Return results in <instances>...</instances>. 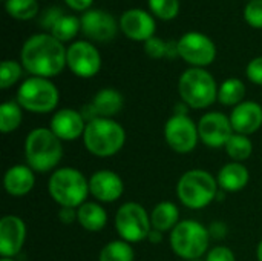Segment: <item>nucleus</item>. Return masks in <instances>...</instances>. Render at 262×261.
<instances>
[{
  "label": "nucleus",
  "instance_id": "nucleus-45",
  "mask_svg": "<svg viewBox=\"0 0 262 261\" xmlns=\"http://www.w3.org/2000/svg\"><path fill=\"white\" fill-rule=\"evenodd\" d=\"M190 261H201V260H190Z\"/></svg>",
  "mask_w": 262,
  "mask_h": 261
},
{
  "label": "nucleus",
  "instance_id": "nucleus-35",
  "mask_svg": "<svg viewBox=\"0 0 262 261\" xmlns=\"http://www.w3.org/2000/svg\"><path fill=\"white\" fill-rule=\"evenodd\" d=\"M204 261H236V257L227 246H215L206 254Z\"/></svg>",
  "mask_w": 262,
  "mask_h": 261
},
{
  "label": "nucleus",
  "instance_id": "nucleus-36",
  "mask_svg": "<svg viewBox=\"0 0 262 261\" xmlns=\"http://www.w3.org/2000/svg\"><path fill=\"white\" fill-rule=\"evenodd\" d=\"M247 77L250 82H253L255 85L262 86V57L253 58L249 65H247Z\"/></svg>",
  "mask_w": 262,
  "mask_h": 261
},
{
  "label": "nucleus",
  "instance_id": "nucleus-2",
  "mask_svg": "<svg viewBox=\"0 0 262 261\" xmlns=\"http://www.w3.org/2000/svg\"><path fill=\"white\" fill-rule=\"evenodd\" d=\"M25 158L34 172L54 171L63 158V142L49 128H35L25 140Z\"/></svg>",
  "mask_w": 262,
  "mask_h": 261
},
{
  "label": "nucleus",
  "instance_id": "nucleus-24",
  "mask_svg": "<svg viewBox=\"0 0 262 261\" xmlns=\"http://www.w3.org/2000/svg\"><path fill=\"white\" fill-rule=\"evenodd\" d=\"M92 105L95 106L100 117L112 118L123 109L124 98L117 89L104 88V89H101V91H98L95 94V97L92 100Z\"/></svg>",
  "mask_w": 262,
  "mask_h": 261
},
{
  "label": "nucleus",
  "instance_id": "nucleus-18",
  "mask_svg": "<svg viewBox=\"0 0 262 261\" xmlns=\"http://www.w3.org/2000/svg\"><path fill=\"white\" fill-rule=\"evenodd\" d=\"M230 117L232 128L236 134L252 135L262 126V106L256 102L244 100L233 108Z\"/></svg>",
  "mask_w": 262,
  "mask_h": 261
},
{
  "label": "nucleus",
  "instance_id": "nucleus-41",
  "mask_svg": "<svg viewBox=\"0 0 262 261\" xmlns=\"http://www.w3.org/2000/svg\"><path fill=\"white\" fill-rule=\"evenodd\" d=\"M72 9H77V11H84L88 9L91 5H92V0H64Z\"/></svg>",
  "mask_w": 262,
  "mask_h": 261
},
{
  "label": "nucleus",
  "instance_id": "nucleus-21",
  "mask_svg": "<svg viewBox=\"0 0 262 261\" xmlns=\"http://www.w3.org/2000/svg\"><path fill=\"white\" fill-rule=\"evenodd\" d=\"M250 180V172L244 163L229 162L226 163L216 175V182L220 189L224 192H239L243 191Z\"/></svg>",
  "mask_w": 262,
  "mask_h": 261
},
{
  "label": "nucleus",
  "instance_id": "nucleus-15",
  "mask_svg": "<svg viewBox=\"0 0 262 261\" xmlns=\"http://www.w3.org/2000/svg\"><path fill=\"white\" fill-rule=\"evenodd\" d=\"M26 242V225L17 215H5L0 220V255L14 258Z\"/></svg>",
  "mask_w": 262,
  "mask_h": 261
},
{
  "label": "nucleus",
  "instance_id": "nucleus-11",
  "mask_svg": "<svg viewBox=\"0 0 262 261\" xmlns=\"http://www.w3.org/2000/svg\"><path fill=\"white\" fill-rule=\"evenodd\" d=\"M180 57L190 63L193 68L210 65L216 57L213 42L201 32H187L178 40Z\"/></svg>",
  "mask_w": 262,
  "mask_h": 261
},
{
  "label": "nucleus",
  "instance_id": "nucleus-33",
  "mask_svg": "<svg viewBox=\"0 0 262 261\" xmlns=\"http://www.w3.org/2000/svg\"><path fill=\"white\" fill-rule=\"evenodd\" d=\"M149 6L154 11L155 15H158L163 20H172L177 17L180 9L178 0H149Z\"/></svg>",
  "mask_w": 262,
  "mask_h": 261
},
{
  "label": "nucleus",
  "instance_id": "nucleus-32",
  "mask_svg": "<svg viewBox=\"0 0 262 261\" xmlns=\"http://www.w3.org/2000/svg\"><path fill=\"white\" fill-rule=\"evenodd\" d=\"M21 77V66L14 60H5L0 65V88L8 89Z\"/></svg>",
  "mask_w": 262,
  "mask_h": 261
},
{
  "label": "nucleus",
  "instance_id": "nucleus-40",
  "mask_svg": "<svg viewBox=\"0 0 262 261\" xmlns=\"http://www.w3.org/2000/svg\"><path fill=\"white\" fill-rule=\"evenodd\" d=\"M80 112H81L83 118L86 120V123H91V122H94V120L100 118V115H98V112H97L95 106L92 105V102H91V103H88V105H84V106L80 109Z\"/></svg>",
  "mask_w": 262,
  "mask_h": 261
},
{
  "label": "nucleus",
  "instance_id": "nucleus-43",
  "mask_svg": "<svg viewBox=\"0 0 262 261\" xmlns=\"http://www.w3.org/2000/svg\"><path fill=\"white\" fill-rule=\"evenodd\" d=\"M256 258H258V261H262V238L258 248H256Z\"/></svg>",
  "mask_w": 262,
  "mask_h": 261
},
{
  "label": "nucleus",
  "instance_id": "nucleus-20",
  "mask_svg": "<svg viewBox=\"0 0 262 261\" xmlns=\"http://www.w3.org/2000/svg\"><path fill=\"white\" fill-rule=\"evenodd\" d=\"M35 186V172L28 165L11 166L3 177V188L11 197L28 195Z\"/></svg>",
  "mask_w": 262,
  "mask_h": 261
},
{
  "label": "nucleus",
  "instance_id": "nucleus-13",
  "mask_svg": "<svg viewBox=\"0 0 262 261\" xmlns=\"http://www.w3.org/2000/svg\"><path fill=\"white\" fill-rule=\"evenodd\" d=\"M66 62L69 69L83 78L94 77L101 68V57L98 49L88 42H75L69 46Z\"/></svg>",
  "mask_w": 262,
  "mask_h": 261
},
{
  "label": "nucleus",
  "instance_id": "nucleus-5",
  "mask_svg": "<svg viewBox=\"0 0 262 261\" xmlns=\"http://www.w3.org/2000/svg\"><path fill=\"white\" fill-rule=\"evenodd\" d=\"M220 186L216 177L204 169L186 171L177 183V195L189 209H204L216 200Z\"/></svg>",
  "mask_w": 262,
  "mask_h": 261
},
{
  "label": "nucleus",
  "instance_id": "nucleus-28",
  "mask_svg": "<svg viewBox=\"0 0 262 261\" xmlns=\"http://www.w3.org/2000/svg\"><path fill=\"white\" fill-rule=\"evenodd\" d=\"M227 155L232 158V162H246L250 158L252 152H253V143L249 138V135H243V134H233L229 142L224 146Z\"/></svg>",
  "mask_w": 262,
  "mask_h": 261
},
{
  "label": "nucleus",
  "instance_id": "nucleus-39",
  "mask_svg": "<svg viewBox=\"0 0 262 261\" xmlns=\"http://www.w3.org/2000/svg\"><path fill=\"white\" fill-rule=\"evenodd\" d=\"M57 217L63 225H72L74 222H77V209H74V208H60Z\"/></svg>",
  "mask_w": 262,
  "mask_h": 261
},
{
  "label": "nucleus",
  "instance_id": "nucleus-14",
  "mask_svg": "<svg viewBox=\"0 0 262 261\" xmlns=\"http://www.w3.org/2000/svg\"><path fill=\"white\" fill-rule=\"evenodd\" d=\"M89 192L98 203H114L121 198L124 182L117 172L100 169L89 177Z\"/></svg>",
  "mask_w": 262,
  "mask_h": 261
},
{
  "label": "nucleus",
  "instance_id": "nucleus-22",
  "mask_svg": "<svg viewBox=\"0 0 262 261\" xmlns=\"http://www.w3.org/2000/svg\"><path fill=\"white\" fill-rule=\"evenodd\" d=\"M77 223L89 232H100L107 225V212L98 202H86L77 209Z\"/></svg>",
  "mask_w": 262,
  "mask_h": 261
},
{
  "label": "nucleus",
  "instance_id": "nucleus-17",
  "mask_svg": "<svg viewBox=\"0 0 262 261\" xmlns=\"http://www.w3.org/2000/svg\"><path fill=\"white\" fill-rule=\"evenodd\" d=\"M81 31L86 37L97 42H109L117 34L115 18L100 9L86 11L81 17Z\"/></svg>",
  "mask_w": 262,
  "mask_h": 261
},
{
  "label": "nucleus",
  "instance_id": "nucleus-9",
  "mask_svg": "<svg viewBox=\"0 0 262 261\" xmlns=\"http://www.w3.org/2000/svg\"><path fill=\"white\" fill-rule=\"evenodd\" d=\"M115 229L121 240L130 245L141 243L147 240L152 231L150 214L140 203H123L115 214Z\"/></svg>",
  "mask_w": 262,
  "mask_h": 261
},
{
  "label": "nucleus",
  "instance_id": "nucleus-7",
  "mask_svg": "<svg viewBox=\"0 0 262 261\" xmlns=\"http://www.w3.org/2000/svg\"><path fill=\"white\" fill-rule=\"evenodd\" d=\"M172 251L183 260H200L209 252V228L196 220H181L169 237Z\"/></svg>",
  "mask_w": 262,
  "mask_h": 261
},
{
  "label": "nucleus",
  "instance_id": "nucleus-10",
  "mask_svg": "<svg viewBox=\"0 0 262 261\" xmlns=\"http://www.w3.org/2000/svg\"><path fill=\"white\" fill-rule=\"evenodd\" d=\"M164 138L173 152L190 154L200 142L198 125L189 115L173 114L164 125Z\"/></svg>",
  "mask_w": 262,
  "mask_h": 261
},
{
  "label": "nucleus",
  "instance_id": "nucleus-25",
  "mask_svg": "<svg viewBox=\"0 0 262 261\" xmlns=\"http://www.w3.org/2000/svg\"><path fill=\"white\" fill-rule=\"evenodd\" d=\"M246 85L239 78H227L218 88V102L224 106H238L244 102Z\"/></svg>",
  "mask_w": 262,
  "mask_h": 261
},
{
  "label": "nucleus",
  "instance_id": "nucleus-27",
  "mask_svg": "<svg viewBox=\"0 0 262 261\" xmlns=\"http://www.w3.org/2000/svg\"><path fill=\"white\" fill-rule=\"evenodd\" d=\"M21 106L17 102H5L0 105V131L3 134L14 132L23 120Z\"/></svg>",
  "mask_w": 262,
  "mask_h": 261
},
{
  "label": "nucleus",
  "instance_id": "nucleus-1",
  "mask_svg": "<svg viewBox=\"0 0 262 261\" xmlns=\"http://www.w3.org/2000/svg\"><path fill=\"white\" fill-rule=\"evenodd\" d=\"M68 51L54 35L37 34L28 38L21 48L20 58L23 68L34 77H55L58 75L66 62Z\"/></svg>",
  "mask_w": 262,
  "mask_h": 261
},
{
  "label": "nucleus",
  "instance_id": "nucleus-8",
  "mask_svg": "<svg viewBox=\"0 0 262 261\" xmlns=\"http://www.w3.org/2000/svg\"><path fill=\"white\" fill-rule=\"evenodd\" d=\"M58 89L49 78H26L17 91V103L29 112L48 114L58 105Z\"/></svg>",
  "mask_w": 262,
  "mask_h": 261
},
{
  "label": "nucleus",
  "instance_id": "nucleus-44",
  "mask_svg": "<svg viewBox=\"0 0 262 261\" xmlns=\"http://www.w3.org/2000/svg\"><path fill=\"white\" fill-rule=\"evenodd\" d=\"M0 261H15L14 258H8V257H2V260Z\"/></svg>",
  "mask_w": 262,
  "mask_h": 261
},
{
  "label": "nucleus",
  "instance_id": "nucleus-16",
  "mask_svg": "<svg viewBox=\"0 0 262 261\" xmlns=\"http://www.w3.org/2000/svg\"><path fill=\"white\" fill-rule=\"evenodd\" d=\"M86 125L88 123L83 118L80 111H75L71 108H63L52 115L49 129L61 142H74L80 137L83 138Z\"/></svg>",
  "mask_w": 262,
  "mask_h": 261
},
{
  "label": "nucleus",
  "instance_id": "nucleus-26",
  "mask_svg": "<svg viewBox=\"0 0 262 261\" xmlns=\"http://www.w3.org/2000/svg\"><path fill=\"white\" fill-rule=\"evenodd\" d=\"M135 252L130 243L124 240H114L106 243L98 255V261H134Z\"/></svg>",
  "mask_w": 262,
  "mask_h": 261
},
{
  "label": "nucleus",
  "instance_id": "nucleus-37",
  "mask_svg": "<svg viewBox=\"0 0 262 261\" xmlns=\"http://www.w3.org/2000/svg\"><path fill=\"white\" fill-rule=\"evenodd\" d=\"M64 14L57 8V6H52V8H49L45 14H43V17H41V25H43V28H52L54 25H55V22L60 18V17H63Z\"/></svg>",
  "mask_w": 262,
  "mask_h": 261
},
{
  "label": "nucleus",
  "instance_id": "nucleus-30",
  "mask_svg": "<svg viewBox=\"0 0 262 261\" xmlns=\"http://www.w3.org/2000/svg\"><path fill=\"white\" fill-rule=\"evenodd\" d=\"M80 28H81V22L77 17H74V15H63L51 28V32H52V35L57 40L68 42V40L74 38L78 34Z\"/></svg>",
  "mask_w": 262,
  "mask_h": 261
},
{
  "label": "nucleus",
  "instance_id": "nucleus-34",
  "mask_svg": "<svg viewBox=\"0 0 262 261\" xmlns=\"http://www.w3.org/2000/svg\"><path fill=\"white\" fill-rule=\"evenodd\" d=\"M246 22L253 28H262V0H250L244 11Z\"/></svg>",
  "mask_w": 262,
  "mask_h": 261
},
{
  "label": "nucleus",
  "instance_id": "nucleus-31",
  "mask_svg": "<svg viewBox=\"0 0 262 261\" xmlns=\"http://www.w3.org/2000/svg\"><path fill=\"white\" fill-rule=\"evenodd\" d=\"M5 8L8 14L17 20H29L38 11L37 0H6Z\"/></svg>",
  "mask_w": 262,
  "mask_h": 261
},
{
  "label": "nucleus",
  "instance_id": "nucleus-3",
  "mask_svg": "<svg viewBox=\"0 0 262 261\" xmlns=\"http://www.w3.org/2000/svg\"><path fill=\"white\" fill-rule=\"evenodd\" d=\"M48 192L60 208L78 209L91 194L89 178L75 168H58L49 177Z\"/></svg>",
  "mask_w": 262,
  "mask_h": 261
},
{
  "label": "nucleus",
  "instance_id": "nucleus-4",
  "mask_svg": "<svg viewBox=\"0 0 262 261\" xmlns=\"http://www.w3.org/2000/svg\"><path fill=\"white\" fill-rule=\"evenodd\" d=\"M126 131L114 118L100 117L86 125L83 134V145L95 157H112L123 149Z\"/></svg>",
  "mask_w": 262,
  "mask_h": 261
},
{
  "label": "nucleus",
  "instance_id": "nucleus-6",
  "mask_svg": "<svg viewBox=\"0 0 262 261\" xmlns=\"http://www.w3.org/2000/svg\"><path fill=\"white\" fill-rule=\"evenodd\" d=\"M181 102L192 109H206L218 100V86L210 72L203 68L184 71L178 82Z\"/></svg>",
  "mask_w": 262,
  "mask_h": 261
},
{
  "label": "nucleus",
  "instance_id": "nucleus-23",
  "mask_svg": "<svg viewBox=\"0 0 262 261\" xmlns=\"http://www.w3.org/2000/svg\"><path fill=\"white\" fill-rule=\"evenodd\" d=\"M152 228L160 232H172L175 226L181 222L180 220V209L172 202H160L150 212Z\"/></svg>",
  "mask_w": 262,
  "mask_h": 261
},
{
  "label": "nucleus",
  "instance_id": "nucleus-29",
  "mask_svg": "<svg viewBox=\"0 0 262 261\" xmlns=\"http://www.w3.org/2000/svg\"><path fill=\"white\" fill-rule=\"evenodd\" d=\"M144 51L152 58H177L180 57L178 42L175 40H163L152 37L144 43Z\"/></svg>",
  "mask_w": 262,
  "mask_h": 261
},
{
  "label": "nucleus",
  "instance_id": "nucleus-19",
  "mask_svg": "<svg viewBox=\"0 0 262 261\" xmlns=\"http://www.w3.org/2000/svg\"><path fill=\"white\" fill-rule=\"evenodd\" d=\"M120 26L129 38L138 42H147L155 32L154 18L143 9L126 11L120 18Z\"/></svg>",
  "mask_w": 262,
  "mask_h": 261
},
{
  "label": "nucleus",
  "instance_id": "nucleus-12",
  "mask_svg": "<svg viewBox=\"0 0 262 261\" xmlns=\"http://www.w3.org/2000/svg\"><path fill=\"white\" fill-rule=\"evenodd\" d=\"M200 140L209 148H224L229 138L235 134L230 117L223 112H207L198 122Z\"/></svg>",
  "mask_w": 262,
  "mask_h": 261
},
{
  "label": "nucleus",
  "instance_id": "nucleus-38",
  "mask_svg": "<svg viewBox=\"0 0 262 261\" xmlns=\"http://www.w3.org/2000/svg\"><path fill=\"white\" fill-rule=\"evenodd\" d=\"M207 228H209L210 238H215V240L226 238V235L229 232V228H227V225L224 222H212Z\"/></svg>",
  "mask_w": 262,
  "mask_h": 261
},
{
  "label": "nucleus",
  "instance_id": "nucleus-42",
  "mask_svg": "<svg viewBox=\"0 0 262 261\" xmlns=\"http://www.w3.org/2000/svg\"><path fill=\"white\" fill-rule=\"evenodd\" d=\"M147 242L152 243V245L161 243V242H163V232H160V231H157V229L152 228V231H150V234H149V237H147Z\"/></svg>",
  "mask_w": 262,
  "mask_h": 261
}]
</instances>
